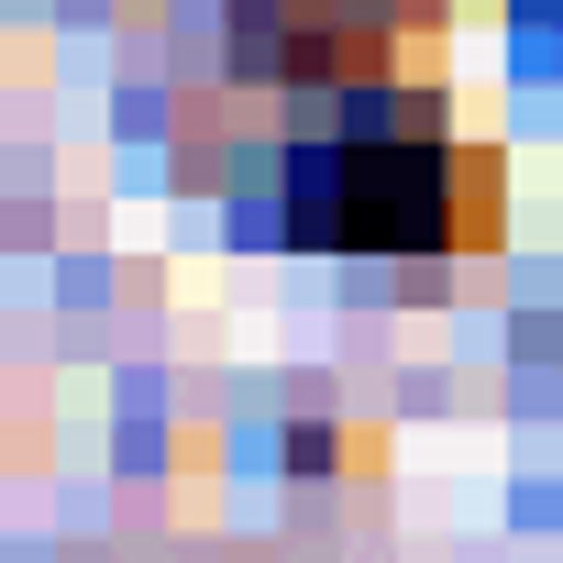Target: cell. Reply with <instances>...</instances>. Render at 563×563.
<instances>
[{"instance_id": "1", "label": "cell", "mask_w": 563, "mask_h": 563, "mask_svg": "<svg viewBox=\"0 0 563 563\" xmlns=\"http://www.w3.org/2000/svg\"><path fill=\"white\" fill-rule=\"evenodd\" d=\"M508 232V166L442 89L343 78L288 144V243L310 254H486Z\"/></svg>"}]
</instances>
